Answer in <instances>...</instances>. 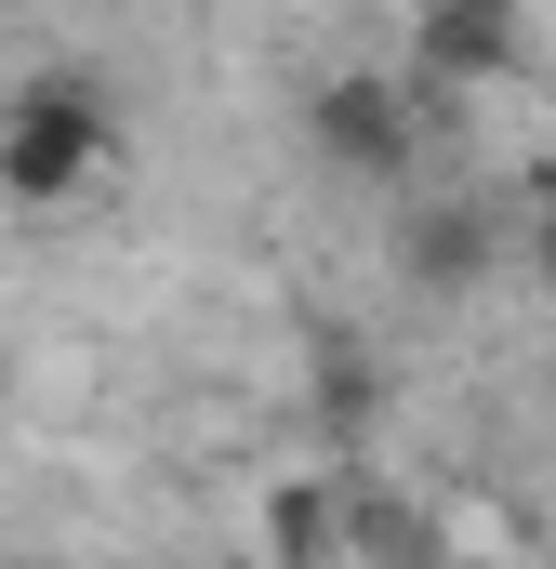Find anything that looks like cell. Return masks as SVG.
Returning a JSON list of instances; mask_svg holds the SVG:
<instances>
[{
    "label": "cell",
    "mask_w": 556,
    "mask_h": 569,
    "mask_svg": "<svg viewBox=\"0 0 556 569\" xmlns=\"http://www.w3.org/2000/svg\"><path fill=\"white\" fill-rule=\"evenodd\" d=\"M120 159V107L93 67H27L0 93V199L13 212H80Z\"/></svg>",
    "instance_id": "cell-1"
},
{
    "label": "cell",
    "mask_w": 556,
    "mask_h": 569,
    "mask_svg": "<svg viewBox=\"0 0 556 569\" xmlns=\"http://www.w3.org/2000/svg\"><path fill=\"white\" fill-rule=\"evenodd\" d=\"M424 80H385V67H318L305 80V146L331 159V172H358V186H411L424 159Z\"/></svg>",
    "instance_id": "cell-2"
},
{
    "label": "cell",
    "mask_w": 556,
    "mask_h": 569,
    "mask_svg": "<svg viewBox=\"0 0 556 569\" xmlns=\"http://www.w3.org/2000/svg\"><path fill=\"white\" fill-rule=\"evenodd\" d=\"M411 80L424 93L530 80V0H411Z\"/></svg>",
    "instance_id": "cell-3"
},
{
    "label": "cell",
    "mask_w": 556,
    "mask_h": 569,
    "mask_svg": "<svg viewBox=\"0 0 556 569\" xmlns=\"http://www.w3.org/2000/svg\"><path fill=\"white\" fill-rule=\"evenodd\" d=\"M490 252H504V212L490 199H411L398 212V279L411 291H477Z\"/></svg>",
    "instance_id": "cell-4"
},
{
    "label": "cell",
    "mask_w": 556,
    "mask_h": 569,
    "mask_svg": "<svg viewBox=\"0 0 556 569\" xmlns=\"http://www.w3.org/2000/svg\"><path fill=\"white\" fill-rule=\"evenodd\" d=\"M252 543H266V569H331L358 543V490H331V477H266Z\"/></svg>",
    "instance_id": "cell-5"
},
{
    "label": "cell",
    "mask_w": 556,
    "mask_h": 569,
    "mask_svg": "<svg viewBox=\"0 0 556 569\" xmlns=\"http://www.w3.org/2000/svg\"><path fill=\"white\" fill-rule=\"evenodd\" d=\"M371 398H385V371H371L358 345H318V425L358 437V425H371Z\"/></svg>",
    "instance_id": "cell-6"
},
{
    "label": "cell",
    "mask_w": 556,
    "mask_h": 569,
    "mask_svg": "<svg viewBox=\"0 0 556 569\" xmlns=\"http://www.w3.org/2000/svg\"><path fill=\"white\" fill-rule=\"evenodd\" d=\"M437 569H517V557H504V543H450Z\"/></svg>",
    "instance_id": "cell-7"
},
{
    "label": "cell",
    "mask_w": 556,
    "mask_h": 569,
    "mask_svg": "<svg viewBox=\"0 0 556 569\" xmlns=\"http://www.w3.org/2000/svg\"><path fill=\"white\" fill-rule=\"evenodd\" d=\"M544 279H556V226H544Z\"/></svg>",
    "instance_id": "cell-8"
}]
</instances>
